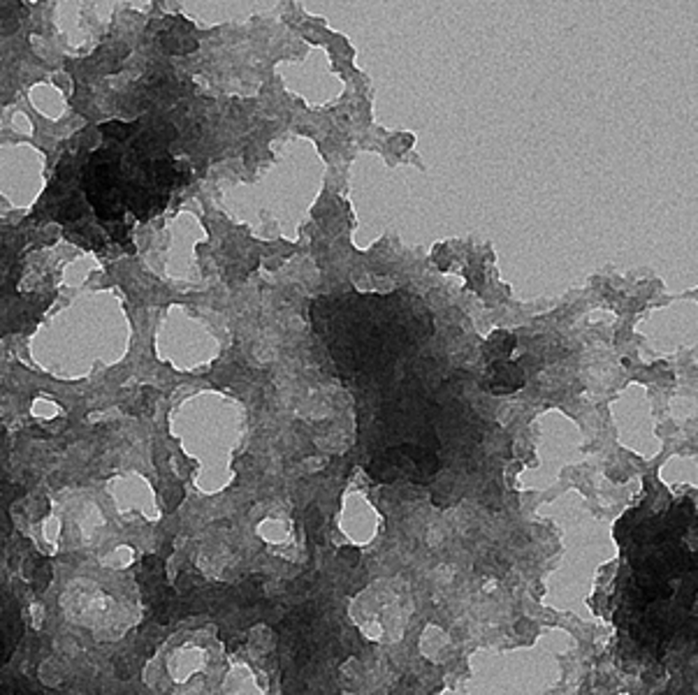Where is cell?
Wrapping results in <instances>:
<instances>
[{"instance_id":"cell-4","label":"cell","mask_w":698,"mask_h":695,"mask_svg":"<svg viewBox=\"0 0 698 695\" xmlns=\"http://www.w3.org/2000/svg\"><path fill=\"white\" fill-rule=\"evenodd\" d=\"M513 348H515V338L510 336L508 332H496L494 336L487 341V354L492 359H508Z\"/></svg>"},{"instance_id":"cell-3","label":"cell","mask_w":698,"mask_h":695,"mask_svg":"<svg viewBox=\"0 0 698 695\" xmlns=\"http://www.w3.org/2000/svg\"><path fill=\"white\" fill-rule=\"evenodd\" d=\"M524 385V371L508 359H492L489 364V389L494 394H513Z\"/></svg>"},{"instance_id":"cell-1","label":"cell","mask_w":698,"mask_h":695,"mask_svg":"<svg viewBox=\"0 0 698 695\" xmlns=\"http://www.w3.org/2000/svg\"><path fill=\"white\" fill-rule=\"evenodd\" d=\"M311 320L341 375L388 371L434 332L430 309L406 292L320 297Z\"/></svg>"},{"instance_id":"cell-2","label":"cell","mask_w":698,"mask_h":695,"mask_svg":"<svg viewBox=\"0 0 698 695\" xmlns=\"http://www.w3.org/2000/svg\"><path fill=\"white\" fill-rule=\"evenodd\" d=\"M441 468V459L434 450L416 443L385 445L369 459L367 473L376 482L390 484L397 480H411L416 484H427Z\"/></svg>"},{"instance_id":"cell-5","label":"cell","mask_w":698,"mask_h":695,"mask_svg":"<svg viewBox=\"0 0 698 695\" xmlns=\"http://www.w3.org/2000/svg\"><path fill=\"white\" fill-rule=\"evenodd\" d=\"M137 125H130V123H123V121H109V123H102L100 125V132L109 139H116V142H123L133 135V130Z\"/></svg>"},{"instance_id":"cell-6","label":"cell","mask_w":698,"mask_h":695,"mask_svg":"<svg viewBox=\"0 0 698 695\" xmlns=\"http://www.w3.org/2000/svg\"><path fill=\"white\" fill-rule=\"evenodd\" d=\"M151 135H154V139H161V142H170V139H174L177 132L170 123H158Z\"/></svg>"}]
</instances>
